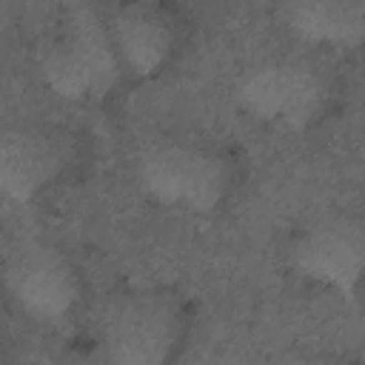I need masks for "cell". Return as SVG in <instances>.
Segmentation results:
<instances>
[{
	"mask_svg": "<svg viewBox=\"0 0 365 365\" xmlns=\"http://www.w3.org/2000/svg\"><path fill=\"white\" fill-rule=\"evenodd\" d=\"M291 268L345 302H356L365 282V211H328L291 242Z\"/></svg>",
	"mask_w": 365,
	"mask_h": 365,
	"instance_id": "obj_5",
	"label": "cell"
},
{
	"mask_svg": "<svg viewBox=\"0 0 365 365\" xmlns=\"http://www.w3.org/2000/svg\"><path fill=\"white\" fill-rule=\"evenodd\" d=\"M108 29L123 71L137 80L157 77L180 46V20L160 3H120L108 11Z\"/></svg>",
	"mask_w": 365,
	"mask_h": 365,
	"instance_id": "obj_8",
	"label": "cell"
},
{
	"mask_svg": "<svg viewBox=\"0 0 365 365\" xmlns=\"http://www.w3.org/2000/svg\"><path fill=\"white\" fill-rule=\"evenodd\" d=\"M77 157V140L54 123H14L0 134V191L9 202L29 205L48 191Z\"/></svg>",
	"mask_w": 365,
	"mask_h": 365,
	"instance_id": "obj_7",
	"label": "cell"
},
{
	"mask_svg": "<svg viewBox=\"0 0 365 365\" xmlns=\"http://www.w3.org/2000/svg\"><path fill=\"white\" fill-rule=\"evenodd\" d=\"M34 63L43 86L68 103L106 100L125 74L108 14L91 3H68L63 9L57 26L40 40Z\"/></svg>",
	"mask_w": 365,
	"mask_h": 365,
	"instance_id": "obj_2",
	"label": "cell"
},
{
	"mask_svg": "<svg viewBox=\"0 0 365 365\" xmlns=\"http://www.w3.org/2000/svg\"><path fill=\"white\" fill-rule=\"evenodd\" d=\"M140 191L171 211L208 217L234 188L231 157L202 140L168 137L145 145L134 160Z\"/></svg>",
	"mask_w": 365,
	"mask_h": 365,
	"instance_id": "obj_3",
	"label": "cell"
},
{
	"mask_svg": "<svg viewBox=\"0 0 365 365\" xmlns=\"http://www.w3.org/2000/svg\"><path fill=\"white\" fill-rule=\"evenodd\" d=\"M234 97L251 120L302 131L325 114L334 97V74L314 54H271L237 77Z\"/></svg>",
	"mask_w": 365,
	"mask_h": 365,
	"instance_id": "obj_4",
	"label": "cell"
},
{
	"mask_svg": "<svg viewBox=\"0 0 365 365\" xmlns=\"http://www.w3.org/2000/svg\"><path fill=\"white\" fill-rule=\"evenodd\" d=\"M279 17L311 48L356 51L365 46V0H291L279 6Z\"/></svg>",
	"mask_w": 365,
	"mask_h": 365,
	"instance_id": "obj_9",
	"label": "cell"
},
{
	"mask_svg": "<svg viewBox=\"0 0 365 365\" xmlns=\"http://www.w3.org/2000/svg\"><path fill=\"white\" fill-rule=\"evenodd\" d=\"M265 365H348V359L325 348H291L277 354Z\"/></svg>",
	"mask_w": 365,
	"mask_h": 365,
	"instance_id": "obj_10",
	"label": "cell"
},
{
	"mask_svg": "<svg viewBox=\"0 0 365 365\" xmlns=\"http://www.w3.org/2000/svg\"><path fill=\"white\" fill-rule=\"evenodd\" d=\"M185 334V305L168 288L111 297L71 365H174Z\"/></svg>",
	"mask_w": 365,
	"mask_h": 365,
	"instance_id": "obj_1",
	"label": "cell"
},
{
	"mask_svg": "<svg viewBox=\"0 0 365 365\" xmlns=\"http://www.w3.org/2000/svg\"><path fill=\"white\" fill-rule=\"evenodd\" d=\"M3 279L14 305L46 325L71 317L83 297L77 265L57 242L43 237H26L6 254Z\"/></svg>",
	"mask_w": 365,
	"mask_h": 365,
	"instance_id": "obj_6",
	"label": "cell"
}]
</instances>
